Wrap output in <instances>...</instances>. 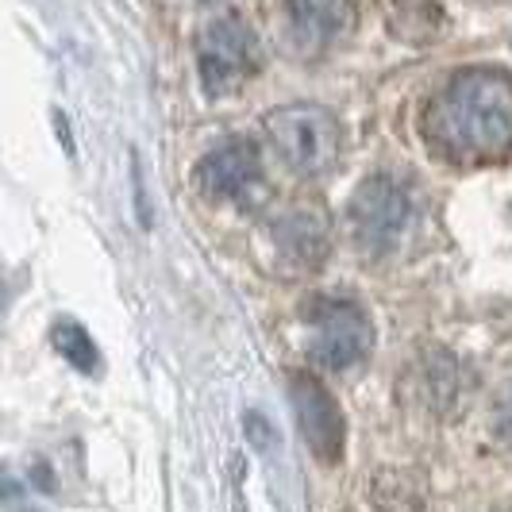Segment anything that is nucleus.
<instances>
[{
    "instance_id": "1",
    "label": "nucleus",
    "mask_w": 512,
    "mask_h": 512,
    "mask_svg": "<svg viewBox=\"0 0 512 512\" xmlns=\"http://www.w3.org/2000/svg\"><path fill=\"white\" fill-rule=\"evenodd\" d=\"M428 135L455 162H493L512 154V74L501 66L455 74L428 108Z\"/></svg>"
},
{
    "instance_id": "2",
    "label": "nucleus",
    "mask_w": 512,
    "mask_h": 512,
    "mask_svg": "<svg viewBox=\"0 0 512 512\" xmlns=\"http://www.w3.org/2000/svg\"><path fill=\"white\" fill-rule=\"evenodd\" d=\"M266 139L274 154L282 158V166L297 178H324L339 162V120L324 104H285L266 116Z\"/></svg>"
},
{
    "instance_id": "3",
    "label": "nucleus",
    "mask_w": 512,
    "mask_h": 512,
    "mask_svg": "<svg viewBox=\"0 0 512 512\" xmlns=\"http://www.w3.org/2000/svg\"><path fill=\"white\" fill-rule=\"evenodd\" d=\"M258 35L243 16H216L201 27L197 39V70L208 97H224L258 70Z\"/></svg>"
},
{
    "instance_id": "4",
    "label": "nucleus",
    "mask_w": 512,
    "mask_h": 512,
    "mask_svg": "<svg viewBox=\"0 0 512 512\" xmlns=\"http://www.w3.org/2000/svg\"><path fill=\"white\" fill-rule=\"evenodd\" d=\"M351 231L362 251L385 255L401 243L412 224V193L389 174H374L355 189L351 197Z\"/></svg>"
},
{
    "instance_id": "5",
    "label": "nucleus",
    "mask_w": 512,
    "mask_h": 512,
    "mask_svg": "<svg viewBox=\"0 0 512 512\" xmlns=\"http://www.w3.org/2000/svg\"><path fill=\"white\" fill-rule=\"evenodd\" d=\"M197 185L205 197L235 208H258L266 201V166L258 158L255 143L247 139H224L201 158Z\"/></svg>"
},
{
    "instance_id": "6",
    "label": "nucleus",
    "mask_w": 512,
    "mask_h": 512,
    "mask_svg": "<svg viewBox=\"0 0 512 512\" xmlns=\"http://www.w3.org/2000/svg\"><path fill=\"white\" fill-rule=\"evenodd\" d=\"M366 351H370V320L359 305L332 301V305L316 308V316H312V359L332 366V370H347Z\"/></svg>"
},
{
    "instance_id": "7",
    "label": "nucleus",
    "mask_w": 512,
    "mask_h": 512,
    "mask_svg": "<svg viewBox=\"0 0 512 512\" xmlns=\"http://www.w3.org/2000/svg\"><path fill=\"white\" fill-rule=\"evenodd\" d=\"M285 20L301 51H324L351 31L355 4L351 0H285Z\"/></svg>"
},
{
    "instance_id": "8",
    "label": "nucleus",
    "mask_w": 512,
    "mask_h": 512,
    "mask_svg": "<svg viewBox=\"0 0 512 512\" xmlns=\"http://www.w3.org/2000/svg\"><path fill=\"white\" fill-rule=\"evenodd\" d=\"M293 401H297V412H301V432H305L316 451L324 459L339 455V412L328 401V393L308 378H297L293 382Z\"/></svg>"
},
{
    "instance_id": "9",
    "label": "nucleus",
    "mask_w": 512,
    "mask_h": 512,
    "mask_svg": "<svg viewBox=\"0 0 512 512\" xmlns=\"http://www.w3.org/2000/svg\"><path fill=\"white\" fill-rule=\"evenodd\" d=\"M278 243H282V251L289 258H297V262H320L324 251H328V224H324V216L316 212V208H289L282 220H278Z\"/></svg>"
},
{
    "instance_id": "10",
    "label": "nucleus",
    "mask_w": 512,
    "mask_h": 512,
    "mask_svg": "<svg viewBox=\"0 0 512 512\" xmlns=\"http://www.w3.org/2000/svg\"><path fill=\"white\" fill-rule=\"evenodd\" d=\"M51 335H54L58 355H66L77 370H97V343L89 339V332H85L81 324H74V320H58Z\"/></svg>"
}]
</instances>
